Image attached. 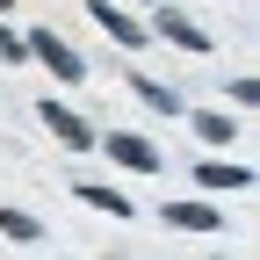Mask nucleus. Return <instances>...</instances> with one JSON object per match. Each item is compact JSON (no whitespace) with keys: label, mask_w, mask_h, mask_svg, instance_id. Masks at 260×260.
<instances>
[{"label":"nucleus","mask_w":260,"mask_h":260,"mask_svg":"<svg viewBox=\"0 0 260 260\" xmlns=\"http://www.w3.org/2000/svg\"><path fill=\"white\" fill-rule=\"evenodd\" d=\"M22 44H29V58H44V65H51V73H58L65 87H80V80H87V58H80L73 44H65L58 29H37V37H22Z\"/></svg>","instance_id":"obj_1"},{"label":"nucleus","mask_w":260,"mask_h":260,"mask_svg":"<svg viewBox=\"0 0 260 260\" xmlns=\"http://www.w3.org/2000/svg\"><path fill=\"white\" fill-rule=\"evenodd\" d=\"M109 159L130 167V174H159V167H167V152H159L152 138H138V130H109Z\"/></svg>","instance_id":"obj_2"},{"label":"nucleus","mask_w":260,"mask_h":260,"mask_svg":"<svg viewBox=\"0 0 260 260\" xmlns=\"http://www.w3.org/2000/svg\"><path fill=\"white\" fill-rule=\"evenodd\" d=\"M37 116H44V130H51L58 145H73V152H87V145H94V130H87V116H80V109H65V102H37Z\"/></svg>","instance_id":"obj_3"},{"label":"nucleus","mask_w":260,"mask_h":260,"mask_svg":"<svg viewBox=\"0 0 260 260\" xmlns=\"http://www.w3.org/2000/svg\"><path fill=\"white\" fill-rule=\"evenodd\" d=\"M87 15L102 22V29H109V37H116L123 51H145V44H152V37H145V22H130V15L116 8V0H87Z\"/></svg>","instance_id":"obj_4"},{"label":"nucleus","mask_w":260,"mask_h":260,"mask_svg":"<svg viewBox=\"0 0 260 260\" xmlns=\"http://www.w3.org/2000/svg\"><path fill=\"white\" fill-rule=\"evenodd\" d=\"M159 37H167V44H181V51H195V58L210 51V37H203V29H195L181 8H159Z\"/></svg>","instance_id":"obj_5"},{"label":"nucleus","mask_w":260,"mask_h":260,"mask_svg":"<svg viewBox=\"0 0 260 260\" xmlns=\"http://www.w3.org/2000/svg\"><path fill=\"white\" fill-rule=\"evenodd\" d=\"M130 87H138V102H145L152 116H181V87H167V80H152V73H130Z\"/></svg>","instance_id":"obj_6"},{"label":"nucleus","mask_w":260,"mask_h":260,"mask_svg":"<svg viewBox=\"0 0 260 260\" xmlns=\"http://www.w3.org/2000/svg\"><path fill=\"white\" fill-rule=\"evenodd\" d=\"M159 217H167L174 232H217V224H224V210H210V203H167Z\"/></svg>","instance_id":"obj_7"},{"label":"nucleus","mask_w":260,"mask_h":260,"mask_svg":"<svg viewBox=\"0 0 260 260\" xmlns=\"http://www.w3.org/2000/svg\"><path fill=\"white\" fill-rule=\"evenodd\" d=\"M195 181H203L210 195H224V188H253V167H224V159H203V167H195Z\"/></svg>","instance_id":"obj_8"},{"label":"nucleus","mask_w":260,"mask_h":260,"mask_svg":"<svg viewBox=\"0 0 260 260\" xmlns=\"http://www.w3.org/2000/svg\"><path fill=\"white\" fill-rule=\"evenodd\" d=\"M0 239H15V246H37V239H44V224L29 217V210H15V203H8V210H0Z\"/></svg>","instance_id":"obj_9"},{"label":"nucleus","mask_w":260,"mask_h":260,"mask_svg":"<svg viewBox=\"0 0 260 260\" xmlns=\"http://www.w3.org/2000/svg\"><path fill=\"white\" fill-rule=\"evenodd\" d=\"M195 138H203V145H232V138H239V123L224 116V109H203V116H195Z\"/></svg>","instance_id":"obj_10"},{"label":"nucleus","mask_w":260,"mask_h":260,"mask_svg":"<svg viewBox=\"0 0 260 260\" xmlns=\"http://www.w3.org/2000/svg\"><path fill=\"white\" fill-rule=\"evenodd\" d=\"M80 203H87V210H102V217H130V203H123L116 188H102V181H80Z\"/></svg>","instance_id":"obj_11"},{"label":"nucleus","mask_w":260,"mask_h":260,"mask_svg":"<svg viewBox=\"0 0 260 260\" xmlns=\"http://www.w3.org/2000/svg\"><path fill=\"white\" fill-rule=\"evenodd\" d=\"M0 58H8V65H22V58H29V44L15 37V29H8V22H0Z\"/></svg>","instance_id":"obj_12"},{"label":"nucleus","mask_w":260,"mask_h":260,"mask_svg":"<svg viewBox=\"0 0 260 260\" xmlns=\"http://www.w3.org/2000/svg\"><path fill=\"white\" fill-rule=\"evenodd\" d=\"M0 15H8V0H0Z\"/></svg>","instance_id":"obj_13"}]
</instances>
